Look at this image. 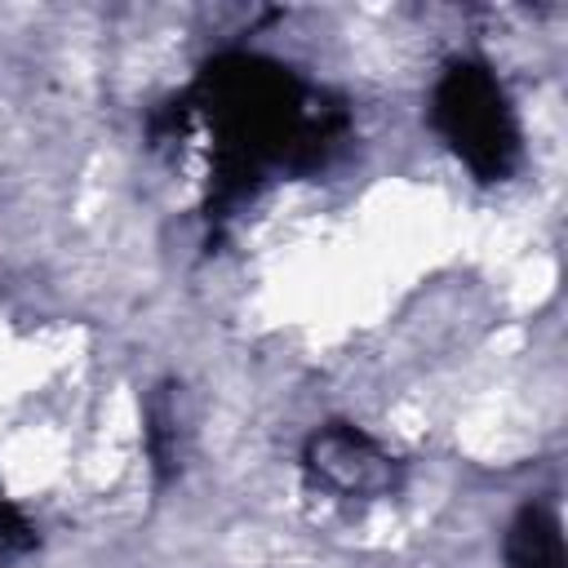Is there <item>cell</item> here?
I'll use <instances>...</instances> for the list:
<instances>
[{"label": "cell", "mask_w": 568, "mask_h": 568, "mask_svg": "<svg viewBox=\"0 0 568 568\" xmlns=\"http://www.w3.org/2000/svg\"><path fill=\"white\" fill-rule=\"evenodd\" d=\"M430 120L448 151L479 178V182H506L519 164V120L515 106L493 75V67L475 58H457L439 71L430 93Z\"/></svg>", "instance_id": "7a4b0ae2"}, {"label": "cell", "mask_w": 568, "mask_h": 568, "mask_svg": "<svg viewBox=\"0 0 568 568\" xmlns=\"http://www.w3.org/2000/svg\"><path fill=\"white\" fill-rule=\"evenodd\" d=\"M0 537L4 541H18V546H31V528L22 524V515L9 501H0Z\"/></svg>", "instance_id": "5b68a950"}, {"label": "cell", "mask_w": 568, "mask_h": 568, "mask_svg": "<svg viewBox=\"0 0 568 568\" xmlns=\"http://www.w3.org/2000/svg\"><path fill=\"white\" fill-rule=\"evenodd\" d=\"M191 111H200L213 138L217 200L244 195L271 169H320L346 138V111L262 53L204 62L191 84Z\"/></svg>", "instance_id": "6da1fadb"}, {"label": "cell", "mask_w": 568, "mask_h": 568, "mask_svg": "<svg viewBox=\"0 0 568 568\" xmlns=\"http://www.w3.org/2000/svg\"><path fill=\"white\" fill-rule=\"evenodd\" d=\"M302 466L311 484L337 493V497H382L395 488V457L364 430L333 422L315 430L302 448Z\"/></svg>", "instance_id": "3957f363"}, {"label": "cell", "mask_w": 568, "mask_h": 568, "mask_svg": "<svg viewBox=\"0 0 568 568\" xmlns=\"http://www.w3.org/2000/svg\"><path fill=\"white\" fill-rule=\"evenodd\" d=\"M506 568H564V524L546 501H528L510 519Z\"/></svg>", "instance_id": "277c9868"}]
</instances>
